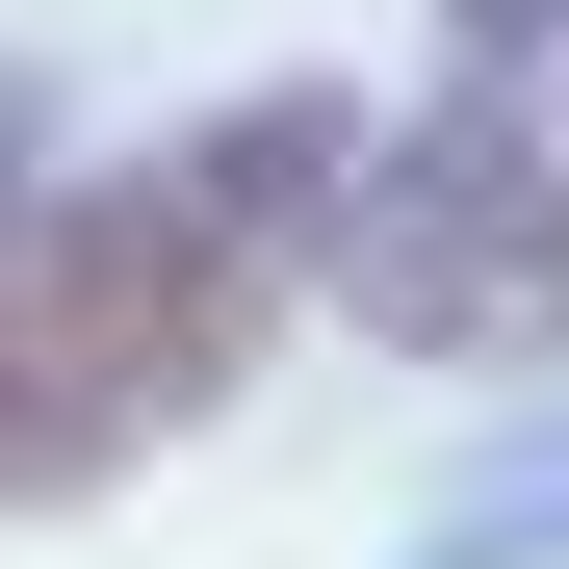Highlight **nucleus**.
<instances>
[{"instance_id": "obj_1", "label": "nucleus", "mask_w": 569, "mask_h": 569, "mask_svg": "<svg viewBox=\"0 0 569 569\" xmlns=\"http://www.w3.org/2000/svg\"><path fill=\"white\" fill-rule=\"evenodd\" d=\"M337 156L362 130L311 78H259V104H208L181 156H104V181H52V208L0 233V518H78L104 466H156L284 337V284L337 233Z\"/></svg>"}, {"instance_id": "obj_2", "label": "nucleus", "mask_w": 569, "mask_h": 569, "mask_svg": "<svg viewBox=\"0 0 569 569\" xmlns=\"http://www.w3.org/2000/svg\"><path fill=\"white\" fill-rule=\"evenodd\" d=\"M311 284L389 362H543L569 337V156H543V104H518V78H440L415 130H362Z\"/></svg>"}, {"instance_id": "obj_3", "label": "nucleus", "mask_w": 569, "mask_h": 569, "mask_svg": "<svg viewBox=\"0 0 569 569\" xmlns=\"http://www.w3.org/2000/svg\"><path fill=\"white\" fill-rule=\"evenodd\" d=\"M415 569H569V440H518V466H492V492H466Z\"/></svg>"}, {"instance_id": "obj_4", "label": "nucleus", "mask_w": 569, "mask_h": 569, "mask_svg": "<svg viewBox=\"0 0 569 569\" xmlns=\"http://www.w3.org/2000/svg\"><path fill=\"white\" fill-rule=\"evenodd\" d=\"M27 208H52V78L0 52V233H27Z\"/></svg>"}, {"instance_id": "obj_5", "label": "nucleus", "mask_w": 569, "mask_h": 569, "mask_svg": "<svg viewBox=\"0 0 569 569\" xmlns=\"http://www.w3.org/2000/svg\"><path fill=\"white\" fill-rule=\"evenodd\" d=\"M440 27H466V78H518V52L569 27V0H440Z\"/></svg>"}, {"instance_id": "obj_6", "label": "nucleus", "mask_w": 569, "mask_h": 569, "mask_svg": "<svg viewBox=\"0 0 569 569\" xmlns=\"http://www.w3.org/2000/svg\"><path fill=\"white\" fill-rule=\"evenodd\" d=\"M543 156H569V104H543Z\"/></svg>"}]
</instances>
